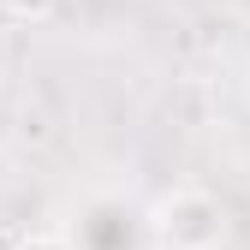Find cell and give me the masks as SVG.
Masks as SVG:
<instances>
[{"label": "cell", "instance_id": "2", "mask_svg": "<svg viewBox=\"0 0 250 250\" xmlns=\"http://www.w3.org/2000/svg\"><path fill=\"white\" fill-rule=\"evenodd\" d=\"M66 232H72L78 250H137V244H143V221H137V208L119 203V197H96V203H83L78 221H72Z\"/></svg>", "mask_w": 250, "mask_h": 250}, {"label": "cell", "instance_id": "3", "mask_svg": "<svg viewBox=\"0 0 250 250\" xmlns=\"http://www.w3.org/2000/svg\"><path fill=\"white\" fill-rule=\"evenodd\" d=\"M12 250H78V244H72V232H60V227H42V232H24Z\"/></svg>", "mask_w": 250, "mask_h": 250}, {"label": "cell", "instance_id": "1", "mask_svg": "<svg viewBox=\"0 0 250 250\" xmlns=\"http://www.w3.org/2000/svg\"><path fill=\"white\" fill-rule=\"evenodd\" d=\"M155 244L161 250H227V208L214 191H203V185H179V191H167L161 203H155V221H149Z\"/></svg>", "mask_w": 250, "mask_h": 250}, {"label": "cell", "instance_id": "5", "mask_svg": "<svg viewBox=\"0 0 250 250\" xmlns=\"http://www.w3.org/2000/svg\"><path fill=\"white\" fill-rule=\"evenodd\" d=\"M232 12H238V18H250V0H232Z\"/></svg>", "mask_w": 250, "mask_h": 250}, {"label": "cell", "instance_id": "4", "mask_svg": "<svg viewBox=\"0 0 250 250\" xmlns=\"http://www.w3.org/2000/svg\"><path fill=\"white\" fill-rule=\"evenodd\" d=\"M60 6H66V0H12V12H18V18H54Z\"/></svg>", "mask_w": 250, "mask_h": 250}]
</instances>
